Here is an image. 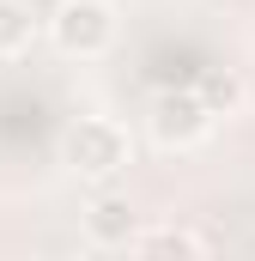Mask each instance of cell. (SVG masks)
<instances>
[{"mask_svg": "<svg viewBox=\"0 0 255 261\" xmlns=\"http://www.w3.org/2000/svg\"><path fill=\"white\" fill-rule=\"evenodd\" d=\"M128 249H140V255H200L207 249V237H194V231H134V243Z\"/></svg>", "mask_w": 255, "mask_h": 261, "instance_id": "8992f818", "label": "cell"}, {"mask_svg": "<svg viewBox=\"0 0 255 261\" xmlns=\"http://www.w3.org/2000/svg\"><path fill=\"white\" fill-rule=\"evenodd\" d=\"M43 24H49V43L61 49L67 61H97V55H110V49H116V31H122V18H116L110 0H61Z\"/></svg>", "mask_w": 255, "mask_h": 261, "instance_id": "7a4b0ae2", "label": "cell"}, {"mask_svg": "<svg viewBox=\"0 0 255 261\" xmlns=\"http://www.w3.org/2000/svg\"><path fill=\"white\" fill-rule=\"evenodd\" d=\"M79 225H85V243H91V249H128L134 231H140V213H134L128 195H110V189H104V195L85 206Z\"/></svg>", "mask_w": 255, "mask_h": 261, "instance_id": "277c9868", "label": "cell"}, {"mask_svg": "<svg viewBox=\"0 0 255 261\" xmlns=\"http://www.w3.org/2000/svg\"><path fill=\"white\" fill-rule=\"evenodd\" d=\"M37 12L24 6V0H0V61H12V55H24L31 43H37Z\"/></svg>", "mask_w": 255, "mask_h": 261, "instance_id": "5b68a950", "label": "cell"}, {"mask_svg": "<svg viewBox=\"0 0 255 261\" xmlns=\"http://www.w3.org/2000/svg\"><path fill=\"white\" fill-rule=\"evenodd\" d=\"M61 158H67V170L85 176V182H116L134 164V134L116 116H79L61 134Z\"/></svg>", "mask_w": 255, "mask_h": 261, "instance_id": "6da1fadb", "label": "cell"}, {"mask_svg": "<svg viewBox=\"0 0 255 261\" xmlns=\"http://www.w3.org/2000/svg\"><path fill=\"white\" fill-rule=\"evenodd\" d=\"M237 97H243L237 73H207V79H200V103H207L213 116H231V110H237Z\"/></svg>", "mask_w": 255, "mask_h": 261, "instance_id": "52a82bcc", "label": "cell"}, {"mask_svg": "<svg viewBox=\"0 0 255 261\" xmlns=\"http://www.w3.org/2000/svg\"><path fill=\"white\" fill-rule=\"evenodd\" d=\"M213 110L200 103V91H158L152 97V116H146V128H152V140L164 146V152H189V146H200L207 134H213Z\"/></svg>", "mask_w": 255, "mask_h": 261, "instance_id": "3957f363", "label": "cell"}]
</instances>
